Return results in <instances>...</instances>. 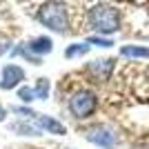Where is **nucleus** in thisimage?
Listing matches in <instances>:
<instances>
[{"mask_svg":"<svg viewBox=\"0 0 149 149\" xmlns=\"http://www.w3.org/2000/svg\"><path fill=\"white\" fill-rule=\"evenodd\" d=\"M49 80L47 78H38L36 80V87H33V93H36V100H47V96H49Z\"/></svg>","mask_w":149,"mask_h":149,"instance_id":"obj_10","label":"nucleus"},{"mask_svg":"<svg viewBox=\"0 0 149 149\" xmlns=\"http://www.w3.org/2000/svg\"><path fill=\"white\" fill-rule=\"evenodd\" d=\"M98 107V96L89 89H78L69 98V111L74 118H89Z\"/></svg>","mask_w":149,"mask_h":149,"instance_id":"obj_3","label":"nucleus"},{"mask_svg":"<svg viewBox=\"0 0 149 149\" xmlns=\"http://www.w3.org/2000/svg\"><path fill=\"white\" fill-rule=\"evenodd\" d=\"M89 18V25L98 33H113V31L120 29V11L116 9L113 5H93L87 13Z\"/></svg>","mask_w":149,"mask_h":149,"instance_id":"obj_1","label":"nucleus"},{"mask_svg":"<svg viewBox=\"0 0 149 149\" xmlns=\"http://www.w3.org/2000/svg\"><path fill=\"white\" fill-rule=\"evenodd\" d=\"M54 49V42H51L47 36H38V38H31L29 42L25 45V58L27 60H31L33 65H40V56H45V54H49V51Z\"/></svg>","mask_w":149,"mask_h":149,"instance_id":"obj_4","label":"nucleus"},{"mask_svg":"<svg viewBox=\"0 0 149 149\" xmlns=\"http://www.w3.org/2000/svg\"><path fill=\"white\" fill-rule=\"evenodd\" d=\"M36 123L40 129H45L47 134H54V136H65L67 129H65V125L58 123L56 118H51V116H42V113H38L36 116Z\"/></svg>","mask_w":149,"mask_h":149,"instance_id":"obj_8","label":"nucleus"},{"mask_svg":"<svg viewBox=\"0 0 149 149\" xmlns=\"http://www.w3.org/2000/svg\"><path fill=\"white\" fill-rule=\"evenodd\" d=\"M11 38L5 36V33H0V56H5L7 51H11Z\"/></svg>","mask_w":149,"mask_h":149,"instance_id":"obj_15","label":"nucleus"},{"mask_svg":"<svg viewBox=\"0 0 149 149\" xmlns=\"http://www.w3.org/2000/svg\"><path fill=\"white\" fill-rule=\"evenodd\" d=\"M134 149H147V147H134Z\"/></svg>","mask_w":149,"mask_h":149,"instance_id":"obj_18","label":"nucleus"},{"mask_svg":"<svg viewBox=\"0 0 149 149\" xmlns=\"http://www.w3.org/2000/svg\"><path fill=\"white\" fill-rule=\"evenodd\" d=\"M18 98H20V100H25V102H31V100H36L33 87H20V89H18Z\"/></svg>","mask_w":149,"mask_h":149,"instance_id":"obj_13","label":"nucleus"},{"mask_svg":"<svg viewBox=\"0 0 149 149\" xmlns=\"http://www.w3.org/2000/svg\"><path fill=\"white\" fill-rule=\"evenodd\" d=\"M89 51V45L85 42H78V45H69L67 49H65V56L67 58H76V56H85V54H87Z\"/></svg>","mask_w":149,"mask_h":149,"instance_id":"obj_11","label":"nucleus"},{"mask_svg":"<svg viewBox=\"0 0 149 149\" xmlns=\"http://www.w3.org/2000/svg\"><path fill=\"white\" fill-rule=\"evenodd\" d=\"M38 20L42 22L45 27H49L54 31H67L69 27V16H67V5L62 2H45L38 9Z\"/></svg>","mask_w":149,"mask_h":149,"instance_id":"obj_2","label":"nucleus"},{"mask_svg":"<svg viewBox=\"0 0 149 149\" xmlns=\"http://www.w3.org/2000/svg\"><path fill=\"white\" fill-rule=\"evenodd\" d=\"M11 129H13V131H20L22 136H38V129H36V127H29V125H25V123L11 125Z\"/></svg>","mask_w":149,"mask_h":149,"instance_id":"obj_12","label":"nucleus"},{"mask_svg":"<svg viewBox=\"0 0 149 149\" xmlns=\"http://www.w3.org/2000/svg\"><path fill=\"white\" fill-rule=\"evenodd\" d=\"M85 138H87L89 143L102 147V149H113L116 147V134H113L109 127H105V125L89 127V129L85 131Z\"/></svg>","mask_w":149,"mask_h":149,"instance_id":"obj_5","label":"nucleus"},{"mask_svg":"<svg viewBox=\"0 0 149 149\" xmlns=\"http://www.w3.org/2000/svg\"><path fill=\"white\" fill-rule=\"evenodd\" d=\"M125 58H149V49L147 47H136V45H127L120 49Z\"/></svg>","mask_w":149,"mask_h":149,"instance_id":"obj_9","label":"nucleus"},{"mask_svg":"<svg viewBox=\"0 0 149 149\" xmlns=\"http://www.w3.org/2000/svg\"><path fill=\"white\" fill-rule=\"evenodd\" d=\"M13 111H16V113H22L25 118H33V120H36V116H38L33 109H27V107H13Z\"/></svg>","mask_w":149,"mask_h":149,"instance_id":"obj_16","label":"nucleus"},{"mask_svg":"<svg viewBox=\"0 0 149 149\" xmlns=\"http://www.w3.org/2000/svg\"><path fill=\"white\" fill-rule=\"evenodd\" d=\"M5 116H7V111H5V109H2V107H0V123L5 120Z\"/></svg>","mask_w":149,"mask_h":149,"instance_id":"obj_17","label":"nucleus"},{"mask_svg":"<svg viewBox=\"0 0 149 149\" xmlns=\"http://www.w3.org/2000/svg\"><path fill=\"white\" fill-rule=\"evenodd\" d=\"M113 71V60L111 58H102V60H93L87 65V74L91 76L93 82H102L107 80Z\"/></svg>","mask_w":149,"mask_h":149,"instance_id":"obj_6","label":"nucleus"},{"mask_svg":"<svg viewBox=\"0 0 149 149\" xmlns=\"http://www.w3.org/2000/svg\"><path fill=\"white\" fill-rule=\"evenodd\" d=\"M25 80V71H22V67H18V65H7L5 69H2V80H0V89H16L20 85V82Z\"/></svg>","mask_w":149,"mask_h":149,"instance_id":"obj_7","label":"nucleus"},{"mask_svg":"<svg viewBox=\"0 0 149 149\" xmlns=\"http://www.w3.org/2000/svg\"><path fill=\"white\" fill-rule=\"evenodd\" d=\"M87 45H98V47H111V40L109 38H102V36H91L87 38Z\"/></svg>","mask_w":149,"mask_h":149,"instance_id":"obj_14","label":"nucleus"}]
</instances>
